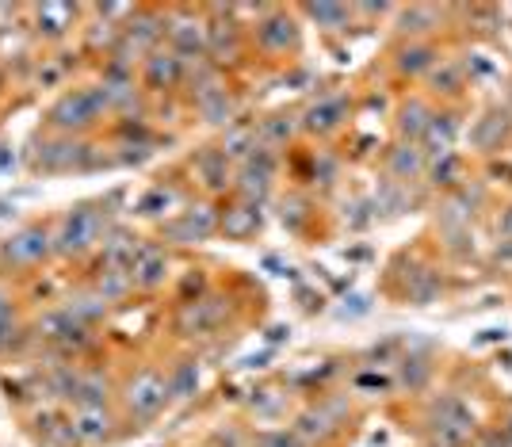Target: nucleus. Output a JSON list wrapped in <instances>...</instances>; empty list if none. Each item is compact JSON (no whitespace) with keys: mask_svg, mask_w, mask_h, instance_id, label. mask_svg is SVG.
I'll list each match as a JSON object with an SVG mask.
<instances>
[{"mask_svg":"<svg viewBox=\"0 0 512 447\" xmlns=\"http://www.w3.org/2000/svg\"><path fill=\"white\" fill-rule=\"evenodd\" d=\"M92 291L104 298V302H123V298L134 291V279L123 268H96V283Z\"/></svg>","mask_w":512,"mask_h":447,"instance_id":"5701e85b","label":"nucleus"},{"mask_svg":"<svg viewBox=\"0 0 512 447\" xmlns=\"http://www.w3.org/2000/svg\"><path fill=\"white\" fill-rule=\"evenodd\" d=\"M50 253H54V237L46 234L43 226H27V230L8 237V245H4L8 264H16V268H35Z\"/></svg>","mask_w":512,"mask_h":447,"instance_id":"39448f33","label":"nucleus"},{"mask_svg":"<svg viewBox=\"0 0 512 447\" xmlns=\"http://www.w3.org/2000/svg\"><path fill=\"white\" fill-rule=\"evenodd\" d=\"M344 119H348V100L337 96V92H325L302 111L299 127L310 130V134H333V130L344 127Z\"/></svg>","mask_w":512,"mask_h":447,"instance_id":"6e6552de","label":"nucleus"},{"mask_svg":"<svg viewBox=\"0 0 512 447\" xmlns=\"http://www.w3.org/2000/svg\"><path fill=\"white\" fill-rule=\"evenodd\" d=\"M440 62V54H436V46L432 43H402L398 46V54H394V69L409 77V81H417V77H428L432 69Z\"/></svg>","mask_w":512,"mask_h":447,"instance_id":"4468645a","label":"nucleus"},{"mask_svg":"<svg viewBox=\"0 0 512 447\" xmlns=\"http://www.w3.org/2000/svg\"><path fill=\"white\" fill-rule=\"evenodd\" d=\"M4 306H8V295H4V291H0V310H4Z\"/></svg>","mask_w":512,"mask_h":447,"instance_id":"c9c22d12","label":"nucleus"},{"mask_svg":"<svg viewBox=\"0 0 512 447\" xmlns=\"http://www.w3.org/2000/svg\"><path fill=\"white\" fill-rule=\"evenodd\" d=\"M428 119H432V107H428V100H421V96H413V100H406V104L398 107V138L402 142H421V134H425Z\"/></svg>","mask_w":512,"mask_h":447,"instance_id":"f3484780","label":"nucleus"},{"mask_svg":"<svg viewBox=\"0 0 512 447\" xmlns=\"http://www.w3.org/2000/svg\"><path fill=\"white\" fill-rule=\"evenodd\" d=\"M302 12L318 23L321 31H344V27H348V8H344V4H310V8H302Z\"/></svg>","mask_w":512,"mask_h":447,"instance_id":"c85d7f7f","label":"nucleus"},{"mask_svg":"<svg viewBox=\"0 0 512 447\" xmlns=\"http://www.w3.org/2000/svg\"><path fill=\"white\" fill-rule=\"evenodd\" d=\"M226 318V306H222V298H192V302H184V310H180V333H192V337H203V333H214L218 325Z\"/></svg>","mask_w":512,"mask_h":447,"instance_id":"9d476101","label":"nucleus"},{"mask_svg":"<svg viewBox=\"0 0 512 447\" xmlns=\"http://www.w3.org/2000/svg\"><path fill=\"white\" fill-rule=\"evenodd\" d=\"M107 398H111V386H107L104 375L88 371L77 379V390H73V402L77 409H107Z\"/></svg>","mask_w":512,"mask_h":447,"instance_id":"b1692460","label":"nucleus"},{"mask_svg":"<svg viewBox=\"0 0 512 447\" xmlns=\"http://www.w3.org/2000/svg\"><path fill=\"white\" fill-rule=\"evenodd\" d=\"M505 134H509V119H505L501 111H493V115H486V119L474 127V146L482 149V153H493V149H501Z\"/></svg>","mask_w":512,"mask_h":447,"instance_id":"bb28decb","label":"nucleus"},{"mask_svg":"<svg viewBox=\"0 0 512 447\" xmlns=\"http://www.w3.org/2000/svg\"><path fill=\"white\" fill-rule=\"evenodd\" d=\"M104 234H107V222L96 207H88V203L85 207H73V211L58 222L54 253L58 256H88L92 249L104 245Z\"/></svg>","mask_w":512,"mask_h":447,"instance_id":"f03ea898","label":"nucleus"},{"mask_svg":"<svg viewBox=\"0 0 512 447\" xmlns=\"http://www.w3.org/2000/svg\"><path fill=\"white\" fill-rule=\"evenodd\" d=\"M169 256L165 249H138L134 256V264H130V279H134V287L138 291H157V287H165V279H169Z\"/></svg>","mask_w":512,"mask_h":447,"instance_id":"f8f14e48","label":"nucleus"},{"mask_svg":"<svg viewBox=\"0 0 512 447\" xmlns=\"http://www.w3.org/2000/svg\"><path fill=\"white\" fill-rule=\"evenodd\" d=\"M169 398V379L161 371H153V367L138 371L127 383V390H123V402H127V413L134 421H153L169 405Z\"/></svg>","mask_w":512,"mask_h":447,"instance_id":"7ed1b4c3","label":"nucleus"},{"mask_svg":"<svg viewBox=\"0 0 512 447\" xmlns=\"http://www.w3.org/2000/svg\"><path fill=\"white\" fill-rule=\"evenodd\" d=\"M218 230L230 237V241H249V237H256V230H260V203L241 199L234 207H226V211L218 214Z\"/></svg>","mask_w":512,"mask_h":447,"instance_id":"ddd939ff","label":"nucleus"},{"mask_svg":"<svg viewBox=\"0 0 512 447\" xmlns=\"http://www.w3.org/2000/svg\"><path fill=\"white\" fill-rule=\"evenodd\" d=\"M455 176H459V157H440V161H436V165H432V184H444V188H455V184H459V180H455Z\"/></svg>","mask_w":512,"mask_h":447,"instance_id":"473e14b6","label":"nucleus"},{"mask_svg":"<svg viewBox=\"0 0 512 447\" xmlns=\"http://www.w3.org/2000/svg\"><path fill=\"white\" fill-rule=\"evenodd\" d=\"M497 230H501V237L512 245V207H505V211H501V218H497Z\"/></svg>","mask_w":512,"mask_h":447,"instance_id":"f704fd0d","label":"nucleus"},{"mask_svg":"<svg viewBox=\"0 0 512 447\" xmlns=\"http://www.w3.org/2000/svg\"><path fill=\"white\" fill-rule=\"evenodd\" d=\"M436 27H440V12H436V8H425V4H417V8H406V12H402L398 35H406L409 43H425V35H432Z\"/></svg>","mask_w":512,"mask_h":447,"instance_id":"412c9836","label":"nucleus"},{"mask_svg":"<svg viewBox=\"0 0 512 447\" xmlns=\"http://www.w3.org/2000/svg\"><path fill=\"white\" fill-rule=\"evenodd\" d=\"M172 207V192H165V188H153L146 199H142V214H165Z\"/></svg>","mask_w":512,"mask_h":447,"instance_id":"72a5a7b5","label":"nucleus"},{"mask_svg":"<svg viewBox=\"0 0 512 447\" xmlns=\"http://www.w3.org/2000/svg\"><path fill=\"white\" fill-rule=\"evenodd\" d=\"M165 35H169V50L180 54L184 62L207 58V27L195 20V16H172L165 23Z\"/></svg>","mask_w":512,"mask_h":447,"instance_id":"423d86ee","label":"nucleus"},{"mask_svg":"<svg viewBox=\"0 0 512 447\" xmlns=\"http://www.w3.org/2000/svg\"><path fill=\"white\" fill-rule=\"evenodd\" d=\"M386 169H390V176H394L398 184H406V180H417V176L428 169V157L421 153V146H413V142H402V146L390 149V157H386Z\"/></svg>","mask_w":512,"mask_h":447,"instance_id":"2eb2a0df","label":"nucleus"},{"mask_svg":"<svg viewBox=\"0 0 512 447\" xmlns=\"http://www.w3.org/2000/svg\"><path fill=\"white\" fill-rule=\"evenodd\" d=\"M184 77H188V65H184L180 54H172V50H153V54L142 58V81H146L153 92L184 85Z\"/></svg>","mask_w":512,"mask_h":447,"instance_id":"1a4fd4ad","label":"nucleus"},{"mask_svg":"<svg viewBox=\"0 0 512 447\" xmlns=\"http://www.w3.org/2000/svg\"><path fill=\"white\" fill-rule=\"evenodd\" d=\"M256 447H306L295 436V428H272V432H260L256 436Z\"/></svg>","mask_w":512,"mask_h":447,"instance_id":"2f4dec72","label":"nucleus"},{"mask_svg":"<svg viewBox=\"0 0 512 447\" xmlns=\"http://www.w3.org/2000/svg\"><path fill=\"white\" fill-rule=\"evenodd\" d=\"M337 432V421L329 417V409L318 405V409H302L299 417H295V436H299L302 444H314V440H329Z\"/></svg>","mask_w":512,"mask_h":447,"instance_id":"6ab92c4d","label":"nucleus"},{"mask_svg":"<svg viewBox=\"0 0 512 447\" xmlns=\"http://www.w3.org/2000/svg\"><path fill=\"white\" fill-rule=\"evenodd\" d=\"M455 134H459V119L451 111H432V119H428V127L417 146H421V153H425L428 161H440L455 146Z\"/></svg>","mask_w":512,"mask_h":447,"instance_id":"9b49d317","label":"nucleus"},{"mask_svg":"<svg viewBox=\"0 0 512 447\" xmlns=\"http://www.w3.org/2000/svg\"><path fill=\"white\" fill-rule=\"evenodd\" d=\"M199 176H203V184L211 188V192H222L226 184H230V157L222 153V149H207L203 157H199Z\"/></svg>","mask_w":512,"mask_h":447,"instance_id":"a878e982","label":"nucleus"},{"mask_svg":"<svg viewBox=\"0 0 512 447\" xmlns=\"http://www.w3.org/2000/svg\"><path fill=\"white\" fill-rule=\"evenodd\" d=\"M256 46L264 54H291L299 50V23L291 20L287 12H272L256 23Z\"/></svg>","mask_w":512,"mask_h":447,"instance_id":"0eeeda50","label":"nucleus"},{"mask_svg":"<svg viewBox=\"0 0 512 447\" xmlns=\"http://www.w3.org/2000/svg\"><path fill=\"white\" fill-rule=\"evenodd\" d=\"M62 310L73 321H77V325L92 329V325H96V321H100L107 314V302L100 295H96V291H85V295H73V298H69Z\"/></svg>","mask_w":512,"mask_h":447,"instance_id":"393cba45","label":"nucleus"},{"mask_svg":"<svg viewBox=\"0 0 512 447\" xmlns=\"http://www.w3.org/2000/svg\"><path fill=\"white\" fill-rule=\"evenodd\" d=\"M192 100H195V107H199V115H203L211 127H230V123H234V100H230L226 88L199 92V96H192Z\"/></svg>","mask_w":512,"mask_h":447,"instance_id":"aec40b11","label":"nucleus"},{"mask_svg":"<svg viewBox=\"0 0 512 447\" xmlns=\"http://www.w3.org/2000/svg\"><path fill=\"white\" fill-rule=\"evenodd\" d=\"M165 379H169V394H172V398H192L195 386H199V367L184 360L180 367H172Z\"/></svg>","mask_w":512,"mask_h":447,"instance_id":"c756f323","label":"nucleus"},{"mask_svg":"<svg viewBox=\"0 0 512 447\" xmlns=\"http://www.w3.org/2000/svg\"><path fill=\"white\" fill-rule=\"evenodd\" d=\"M69 428H73L77 444H104L111 436V417H107V409H77Z\"/></svg>","mask_w":512,"mask_h":447,"instance_id":"a211bd4d","label":"nucleus"},{"mask_svg":"<svg viewBox=\"0 0 512 447\" xmlns=\"http://www.w3.org/2000/svg\"><path fill=\"white\" fill-rule=\"evenodd\" d=\"M237 50H241V39H237V23L230 16L226 23H207V54H214V62H226V54H237Z\"/></svg>","mask_w":512,"mask_h":447,"instance_id":"4be33fe9","label":"nucleus"},{"mask_svg":"<svg viewBox=\"0 0 512 447\" xmlns=\"http://www.w3.org/2000/svg\"><path fill=\"white\" fill-rule=\"evenodd\" d=\"M428 77H432V85H436L432 92H444V96H455V92L463 88V65L444 62V58H440V62H436V69H432Z\"/></svg>","mask_w":512,"mask_h":447,"instance_id":"7c9ffc66","label":"nucleus"},{"mask_svg":"<svg viewBox=\"0 0 512 447\" xmlns=\"http://www.w3.org/2000/svg\"><path fill=\"white\" fill-rule=\"evenodd\" d=\"M88 153L92 149L81 146V142H73V138H54V142H46V146L35 149V157H31V165L39 172H73V169H92V161H88Z\"/></svg>","mask_w":512,"mask_h":447,"instance_id":"20e7f679","label":"nucleus"},{"mask_svg":"<svg viewBox=\"0 0 512 447\" xmlns=\"http://www.w3.org/2000/svg\"><path fill=\"white\" fill-rule=\"evenodd\" d=\"M73 16H77V12H73L69 4H43V8H39V31L50 35V39H62L65 31L73 27Z\"/></svg>","mask_w":512,"mask_h":447,"instance_id":"cd10ccee","label":"nucleus"},{"mask_svg":"<svg viewBox=\"0 0 512 447\" xmlns=\"http://www.w3.org/2000/svg\"><path fill=\"white\" fill-rule=\"evenodd\" d=\"M134 256H138V245H134V237L127 230H107L104 245H100V268H123V272H130Z\"/></svg>","mask_w":512,"mask_h":447,"instance_id":"dca6fc26","label":"nucleus"},{"mask_svg":"<svg viewBox=\"0 0 512 447\" xmlns=\"http://www.w3.org/2000/svg\"><path fill=\"white\" fill-rule=\"evenodd\" d=\"M104 115H107V104L104 96H100V88H69V92H62L50 104L46 123L58 130V134H65V138H73V134L92 130Z\"/></svg>","mask_w":512,"mask_h":447,"instance_id":"f257e3e1","label":"nucleus"}]
</instances>
